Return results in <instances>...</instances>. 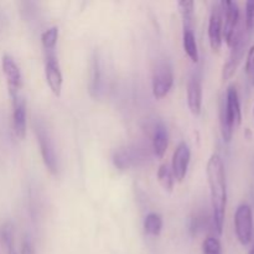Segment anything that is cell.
<instances>
[{
    "label": "cell",
    "instance_id": "7a4b0ae2",
    "mask_svg": "<svg viewBox=\"0 0 254 254\" xmlns=\"http://www.w3.org/2000/svg\"><path fill=\"white\" fill-rule=\"evenodd\" d=\"M242 123V111L238 91L235 84L228 86L225 99L221 102L220 108V126L221 134L225 141L232 139L233 131Z\"/></svg>",
    "mask_w": 254,
    "mask_h": 254
},
{
    "label": "cell",
    "instance_id": "e0dca14e",
    "mask_svg": "<svg viewBox=\"0 0 254 254\" xmlns=\"http://www.w3.org/2000/svg\"><path fill=\"white\" fill-rule=\"evenodd\" d=\"M144 230L148 235L159 236L163 230V217L156 212H150L144 220Z\"/></svg>",
    "mask_w": 254,
    "mask_h": 254
},
{
    "label": "cell",
    "instance_id": "d6986e66",
    "mask_svg": "<svg viewBox=\"0 0 254 254\" xmlns=\"http://www.w3.org/2000/svg\"><path fill=\"white\" fill-rule=\"evenodd\" d=\"M0 241L2 243L6 254L15 252L14 247V228L10 222H5L0 226Z\"/></svg>",
    "mask_w": 254,
    "mask_h": 254
},
{
    "label": "cell",
    "instance_id": "4316f807",
    "mask_svg": "<svg viewBox=\"0 0 254 254\" xmlns=\"http://www.w3.org/2000/svg\"><path fill=\"white\" fill-rule=\"evenodd\" d=\"M20 254H35V248L34 245L31 243V241L29 238H25L21 243V253Z\"/></svg>",
    "mask_w": 254,
    "mask_h": 254
},
{
    "label": "cell",
    "instance_id": "30bf717a",
    "mask_svg": "<svg viewBox=\"0 0 254 254\" xmlns=\"http://www.w3.org/2000/svg\"><path fill=\"white\" fill-rule=\"evenodd\" d=\"M190 146L185 141H183V143L179 144L178 148L174 151L173 161H171V171H173L175 180L183 181L185 179L189 164H190Z\"/></svg>",
    "mask_w": 254,
    "mask_h": 254
},
{
    "label": "cell",
    "instance_id": "5bb4252c",
    "mask_svg": "<svg viewBox=\"0 0 254 254\" xmlns=\"http://www.w3.org/2000/svg\"><path fill=\"white\" fill-rule=\"evenodd\" d=\"M169 145V133L164 123H158L154 129V135H153V150L154 154L161 159L165 154L166 149Z\"/></svg>",
    "mask_w": 254,
    "mask_h": 254
},
{
    "label": "cell",
    "instance_id": "9c48e42d",
    "mask_svg": "<svg viewBox=\"0 0 254 254\" xmlns=\"http://www.w3.org/2000/svg\"><path fill=\"white\" fill-rule=\"evenodd\" d=\"M222 9L221 4H215L212 11L210 15V21H208V40H210L211 49L215 52L220 51L222 46Z\"/></svg>",
    "mask_w": 254,
    "mask_h": 254
},
{
    "label": "cell",
    "instance_id": "2e32d148",
    "mask_svg": "<svg viewBox=\"0 0 254 254\" xmlns=\"http://www.w3.org/2000/svg\"><path fill=\"white\" fill-rule=\"evenodd\" d=\"M183 44H184V50H185L186 55L191 59V61L197 62L198 61L197 42H196V37L191 29H184Z\"/></svg>",
    "mask_w": 254,
    "mask_h": 254
},
{
    "label": "cell",
    "instance_id": "6da1fadb",
    "mask_svg": "<svg viewBox=\"0 0 254 254\" xmlns=\"http://www.w3.org/2000/svg\"><path fill=\"white\" fill-rule=\"evenodd\" d=\"M206 174H207L208 185H210L213 226L218 235H222L226 205H227V184H226L225 164L218 154H212L210 156Z\"/></svg>",
    "mask_w": 254,
    "mask_h": 254
},
{
    "label": "cell",
    "instance_id": "f546056e",
    "mask_svg": "<svg viewBox=\"0 0 254 254\" xmlns=\"http://www.w3.org/2000/svg\"><path fill=\"white\" fill-rule=\"evenodd\" d=\"M253 114H254V107H253Z\"/></svg>",
    "mask_w": 254,
    "mask_h": 254
},
{
    "label": "cell",
    "instance_id": "603a6c76",
    "mask_svg": "<svg viewBox=\"0 0 254 254\" xmlns=\"http://www.w3.org/2000/svg\"><path fill=\"white\" fill-rule=\"evenodd\" d=\"M202 253L203 254H222V246L218 238L210 237L206 238L202 242Z\"/></svg>",
    "mask_w": 254,
    "mask_h": 254
},
{
    "label": "cell",
    "instance_id": "9a60e30c",
    "mask_svg": "<svg viewBox=\"0 0 254 254\" xmlns=\"http://www.w3.org/2000/svg\"><path fill=\"white\" fill-rule=\"evenodd\" d=\"M138 158L139 155L135 150L130 148H123L114 153L113 163L116 168L121 169V170H127L138 163Z\"/></svg>",
    "mask_w": 254,
    "mask_h": 254
},
{
    "label": "cell",
    "instance_id": "ba28073f",
    "mask_svg": "<svg viewBox=\"0 0 254 254\" xmlns=\"http://www.w3.org/2000/svg\"><path fill=\"white\" fill-rule=\"evenodd\" d=\"M1 67L2 72H4L5 77H6L9 94L12 101H14V99H16L19 97L17 93H19V89L21 88V72H20V68L16 64V62H15V60L7 54H5L1 57Z\"/></svg>",
    "mask_w": 254,
    "mask_h": 254
},
{
    "label": "cell",
    "instance_id": "7402d4cb",
    "mask_svg": "<svg viewBox=\"0 0 254 254\" xmlns=\"http://www.w3.org/2000/svg\"><path fill=\"white\" fill-rule=\"evenodd\" d=\"M59 39V27L51 26L45 30L41 35V42L46 50L54 49Z\"/></svg>",
    "mask_w": 254,
    "mask_h": 254
},
{
    "label": "cell",
    "instance_id": "484cf974",
    "mask_svg": "<svg viewBox=\"0 0 254 254\" xmlns=\"http://www.w3.org/2000/svg\"><path fill=\"white\" fill-rule=\"evenodd\" d=\"M203 226H205V220H203V217H201V216H196V217H193L192 220H191V225H190L191 233H192V235H197V233L202 230Z\"/></svg>",
    "mask_w": 254,
    "mask_h": 254
},
{
    "label": "cell",
    "instance_id": "d4e9b609",
    "mask_svg": "<svg viewBox=\"0 0 254 254\" xmlns=\"http://www.w3.org/2000/svg\"><path fill=\"white\" fill-rule=\"evenodd\" d=\"M246 72L250 76L254 74V45L250 47L247 52V59H246Z\"/></svg>",
    "mask_w": 254,
    "mask_h": 254
},
{
    "label": "cell",
    "instance_id": "cb8c5ba5",
    "mask_svg": "<svg viewBox=\"0 0 254 254\" xmlns=\"http://www.w3.org/2000/svg\"><path fill=\"white\" fill-rule=\"evenodd\" d=\"M245 26L247 31H253L254 30V1L246 2Z\"/></svg>",
    "mask_w": 254,
    "mask_h": 254
},
{
    "label": "cell",
    "instance_id": "ac0fdd59",
    "mask_svg": "<svg viewBox=\"0 0 254 254\" xmlns=\"http://www.w3.org/2000/svg\"><path fill=\"white\" fill-rule=\"evenodd\" d=\"M101 87V64H99V57L94 54L92 59L91 67V79H89V92L93 97H97V93Z\"/></svg>",
    "mask_w": 254,
    "mask_h": 254
},
{
    "label": "cell",
    "instance_id": "8fae6325",
    "mask_svg": "<svg viewBox=\"0 0 254 254\" xmlns=\"http://www.w3.org/2000/svg\"><path fill=\"white\" fill-rule=\"evenodd\" d=\"M45 76H46L47 84H49L50 89L55 96L59 97L62 91V72L60 68L59 61L56 57L50 55L46 59V64H45Z\"/></svg>",
    "mask_w": 254,
    "mask_h": 254
},
{
    "label": "cell",
    "instance_id": "8992f818",
    "mask_svg": "<svg viewBox=\"0 0 254 254\" xmlns=\"http://www.w3.org/2000/svg\"><path fill=\"white\" fill-rule=\"evenodd\" d=\"M36 135L37 140H39L40 149H41V155L44 159V163L49 171L54 175H56L59 171V163H57V155L55 151L54 143H52L51 138H50L49 131L42 127L41 124L36 127Z\"/></svg>",
    "mask_w": 254,
    "mask_h": 254
},
{
    "label": "cell",
    "instance_id": "5b68a950",
    "mask_svg": "<svg viewBox=\"0 0 254 254\" xmlns=\"http://www.w3.org/2000/svg\"><path fill=\"white\" fill-rule=\"evenodd\" d=\"M246 45H247V36H246L245 30H242V31L238 34V36L236 37L232 46H231L230 57H228V60L226 61V64H223V81H228V79L236 73V71H237L238 66H240L241 64V60L243 59V55H245Z\"/></svg>",
    "mask_w": 254,
    "mask_h": 254
},
{
    "label": "cell",
    "instance_id": "3957f363",
    "mask_svg": "<svg viewBox=\"0 0 254 254\" xmlns=\"http://www.w3.org/2000/svg\"><path fill=\"white\" fill-rule=\"evenodd\" d=\"M221 9H222V19H223V26H222V36L225 37L226 42H227L228 47H231L235 42L236 37L238 36L241 31H242V26L240 25L241 21V12L238 4L236 1H221Z\"/></svg>",
    "mask_w": 254,
    "mask_h": 254
},
{
    "label": "cell",
    "instance_id": "52a82bcc",
    "mask_svg": "<svg viewBox=\"0 0 254 254\" xmlns=\"http://www.w3.org/2000/svg\"><path fill=\"white\" fill-rule=\"evenodd\" d=\"M174 83L173 68L168 62H161L156 66L153 74V94L155 98H163L170 92Z\"/></svg>",
    "mask_w": 254,
    "mask_h": 254
},
{
    "label": "cell",
    "instance_id": "f1b7e54d",
    "mask_svg": "<svg viewBox=\"0 0 254 254\" xmlns=\"http://www.w3.org/2000/svg\"><path fill=\"white\" fill-rule=\"evenodd\" d=\"M10 254H17V253H16V251H15V252H12V253H10Z\"/></svg>",
    "mask_w": 254,
    "mask_h": 254
},
{
    "label": "cell",
    "instance_id": "4fadbf2b",
    "mask_svg": "<svg viewBox=\"0 0 254 254\" xmlns=\"http://www.w3.org/2000/svg\"><path fill=\"white\" fill-rule=\"evenodd\" d=\"M188 104L193 116H198L201 113L202 86L197 78H191L188 83Z\"/></svg>",
    "mask_w": 254,
    "mask_h": 254
},
{
    "label": "cell",
    "instance_id": "ffe728a7",
    "mask_svg": "<svg viewBox=\"0 0 254 254\" xmlns=\"http://www.w3.org/2000/svg\"><path fill=\"white\" fill-rule=\"evenodd\" d=\"M158 180L164 190L168 191V192H171V191H173L174 184H175V178H174L173 171L169 168L168 164H161V165L159 166Z\"/></svg>",
    "mask_w": 254,
    "mask_h": 254
},
{
    "label": "cell",
    "instance_id": "83f0119b",
    "mask_svg": "<svg viewBox=\"0 0 254 254\" xmlns=\"http://www.w3.org/2000/svg\"><path fill=\"white\" fill-rule=\"evenodd\" d=\"M248 254H254V245H253V247L250 250V252H248Z\"/></svg>",
    "mask_w": 254,
    "mask_h": 254
},
{
    "label": "cell",
    "instance_id": "277c9868",
    "mask_svg": "<svg viewBox=\"0 0 254 254\" xmlns=\"http://www.w3.org/2000/svg\"><path fill=\"white\" fill-rule=\"evenodd\" d=\"M235 231L241 245H250L253 238V211L247 203H242L236 210Z\"/></svg>",
    "mask_w": 254,
    "mask_h": 254
},
{
    "label": "cell",
    "instance_id": "7c38bea8",
    "mask_svg": "<svg viewBox=\"0 0 254 254\" xmlns=\"http://www.w3.org/2000/svg\"><path fill=\"white\" fill-rule=\"evenodd\" d=\"M12 128L15 135L19 139H25L26 136V103L25 99L17 97L12 101Z\"/></svg>",
    "mask_w": 254,
    "mask_h": 254
},
{
    "label": "cell",
    "instance_id": "44dd1931",
    "mask_svg": "<svg viewBox=\"0 0 254 254\" xmlns=\"http://www.w3.org/2000/svg\"><path fill=\"white\" fill-rule=\"evenodd\" d=\"M178 7L180 10V14L184 19L185 29H191L190 25L192 22L193 10H195V2L192 0H183L178 2Z\"/></svg>",
    "mask_w": 254,
    "mask_h": 254
}]
</instances>
